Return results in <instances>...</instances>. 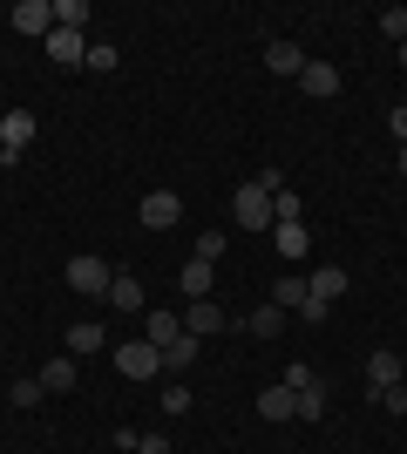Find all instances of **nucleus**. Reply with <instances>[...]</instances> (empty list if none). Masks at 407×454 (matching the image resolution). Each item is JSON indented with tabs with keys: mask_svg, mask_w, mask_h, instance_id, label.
<instances>
[{
	"mask_svg": "<svg viewBox=\"0 0 407 454\" xmlns=\"http://www.w3.org/2000/svg\"><path fill=\"white\" fill-rule=\"evenodd\" d=\"M231 217H238V231H258V238H271V190L265 184H238V197H231Z\"/></svg>",
	"mask_w": 407,
	"mask_h": 454,
	"instance_id": "f257e3e1",
	"label": "nucleus"
},
{
	"mask_svg": "<svg viewBox=\"0 0 407 454\" xmlns=\"http://www.w3.org/2000/svg\"><path fill=\"white\" fill-rule=\"evenodd\" d=\"M116 373L122 380H156V373H163V346H150V340L116 346Z\"/></svg>",
	"mask_w": 407,
	"mask_h": 454,
	"instance_id": "f03ea898",
	"label": "nucleus"
},
{
	"mask_svg": "<svg viewBox=\"0 0 407 454\" xmlns=\"http://www.w3.org/2000/svg\"><path fill=\"white\" fill-rule=\"evenodd\" d=\"M35 129H41V122L27 109H7V115H0V163H20V150L35 143Z\"/></svg>",
	"mask_w": 407,
	"mask_h": 454,
	"instance_id": "7ed1b4c3",
	"label": "nucleus"
},
{
	"mask_svg": "<svg viewBox=\"0 0 407 454\" xmlns=\"http://www.w3.org/2000/svg\"><path fill=\"white\" fill-rule=\"evenodd\" d=\"M136 217H143V231H176L184 224V197H176V190H150Z\"/></svg>",
	"mask_w": 407,
	"mask_h": 454,
	"instance_id": "20e7f679",
	"label": "nucleus"
},
{
	"mask_svg": "<svg viewBox=\"0 0 407 454\" xmlns=\"http://www.w3.org/2000/svg\"><path fill=\"white\" fill-rule=\"evenodd\" d=\"M68 285H75V292H89V299H109L116 271L102 265V258H68Z\"/></svg>",
	"mask_w": 407,
	"mask_h": 454,
	"instance_id": "39448f33",
	"label": "nucleus"
},
{
	"mask_svg": "<svg viewBox=\"0 0 407 454\" xmlns=\"http://www.w3.org/2000/svg\"><path fill=\"white\" fill-rule=\"evenodd\" d=\"M7 20H14V35H41V41H48V35H55V0H14V14H7Z\"/></svg>",
	"mask_w": 407,
	"mask_h": 454,
	"instance_id": "423d86ee",
	"label": "nucleus"
},
{
	"mask_svg": "<svg viewBox=\"0 0 407 454\" xmlns=\"http://www.w3.org/2000/svg\"><path fill=\"white\" fill-rule=\"evenodd\" d=\"M271 245H278V258L286 265H299L312 251V238H306V217H286V224H271Z\"/></svg>",
	"mask_w": 407,
	"mask_h": 454,
	"instance_id": "0eeeda50",
	"label": "nucleus"
},
{
	"mask_svg": "<svg viewBox=\"0 0 407 454\" xmlns=\"http://www.w3.org/2000/svg\"><path fill=\"white\" fill-rule=\"evenodd\" d=\"M48 61H61V68L89 61V35H82V27H55V35H48Z\"/></svg>",
	"mask_w": 407,
	"mask_h": 454,
	"instance_id": "6e6552de",
	"label": "nucleus"
},
{
	"mask_svg": "<svg viewBox=\"0 0 407 454\" xmlns=\"http://www.w3.org/2000/svg\"><path fill=\"white\" fill-rule=\"evenodd\" d=\"M299 89H306L312 102H333V95H340V68H333V61H306V68H299Z\"/></svg>",
	"mask_w": 407,
	"mask_h": 454,
	"instance_id": "1a4fd4ad",
	"label": "nucleus"
},
{
	"mask_svg": "<svg viewBox=\"0 0 407 454\" xmlns=\"http://www.w3.org/2000/svg\"><path fill=\"white\" fill-rule=\"evenodd\" d=\"M184 333H191V340H217V333H224V312H217L211 299H191V312H184Z\"/></svg>",
	"mask_w": 407,
	"mask_h": 454,
	"instance_id": "9d476101",
	"label": "nucleus"
},
{
	"mask_svg": "<svg viewBox=\"0 0 407 454\" xmlns=\"http://www.w3.org/2000/svg\"><path fill=\"white\" fill-rule=\"evenodd\" d=\"M258 420H299V394H292L286 380H278V387H265V394H258Z\"/></svg>",
	"mask_w": 407,
	"mask_h": 454,
	"instance_id": "9b49d317",
	"label": "nucleus"
},
{
	"mask_svg": "<svg viewBox=\"0 0 407 454\" xmlns=\"http://www.w3.org/2000/svg\"><path fill=\"white\" fill-rule=\"evenodd\" d=\"M197 360H204V340H191V333H184V340H170V346H163V373H176V380L191 373Z\"/></svg>",
	"mask_w": 407,
	"mask_h": 454,
	"instance_id": "f8f14e48",
	"label": "nucleus"
},
{
	"mask_svg": "<svg viewBox=\"0 0 407 454\" xmlns=\"http://www.w3.org/2000/svg\"><path fill=\"white\" fill-rule=\"evenodd\" d=\"M367 387H373V394L401 387V353H387V346H380V353H367Z\"/></svg>",
	"mask_w": 407,
	"mask_h": 454,
	"instance_id": "ddd939ff",
	"label": "nucleus"
},
{
	"mask_svg": "<svg viewBox=\"0 0 407 454\" xmlns=\"http://www.w3.org/2000/svg\"><path fill=\"white\" fill-rule=\"evenodd\" d=\"M109 305H116V312H150V299H143V278H136V271H116V285H109Z\"/></svg>",
	"mask_w": 407,
	"mask_h": 454,
	"instance_id": "4468645a",
	"label": "nucleus"
},
{
	"mask_svg": "<svg viewBox=\"0 0 407 454\" xmlns=\"http://www.w3.org/2000/svg\"><path fill=\"white\" fill-rule=\"evenodd\" d=\"M306 48H299V41H271V48H265V68H271V75H299V68H306Z\"/></svg>",
	"mask_w": 407,
	"mask_h": 454,
	"instance_id": "2eb2a0df",
	"label": "nucleus"
},
{
	"mask_svg": "<svg viewBox=\"0 0 407 454\" xmlns=\"http://www.w3.org/2000/svg\"><path fill=\"white\" fill-rule=\"evenodd\" d=\"M306 292H312V299H319V305H333V299H340V292H347V265H319V271H312V278H306Z\"/></svg>",
	"mask_w": 407,
	"mask_h": 454,
	"instance_id": "dca6fc26",
	"label": "nucleus"
},
{
	"mask_svg": "<svg viewBox=\"0 0 407 454\" xmlns=\"http://www.w3.org/2000/svg\"><path fill=\"white\" fill-rule=\"evenodd\" d=\"M75 360H68V353H55V360L41 366V387H48V394H75Z\"/></svg>",
	"mask_w": 407,
	"mask_h": 454,
	"instance_id": "f3484780",
	"label": "nucleus"
},
{
	"mask_svg": "<svg viewBox=\"0 0 407 454\" xmlns=\"http://www.w3.org/2000/svg\"><path fill=\"white\" fill-rule=\"evenodd\" d=\"M61 346H68V360H89V353H102L109 340H102V325L82 319V325H68V340H61Z\"/></svg>",
	"mask_w": 407,
	"mask_h": 454,
	"instance_id": "a211bd4d",
	"label": "nucleus"
},
{
	"mask_svg": "<svg viewBox=\"0 0 407 454\" xmlns=\"http://www.w3.org/2000/svg\"><path fill=\"white\" fill-rule=\"evenodd\" d=\"M176 292H184V299H211V265H204V258H191V265L176 271Z\"/></svg>",
	"mask_w": 407,
	"mask_h": 454,
	"instance_id": "6ab92c4d",
	"label": "nucleus"
},
{
	"mask_svg": "<svg viewBox=\"0 0 407 454\" xmlns=\"http://www.w3.org/2000/svg\"><path fill=\"white\" fill-rule=\"evenodd\" d=\"M306 299H312V292H306V278H299V271H286V278L271 285V305H278V312H299Z\"/></svg>",
	"mask_w": 407,
	"mask_h": 454,
	"instance_id": "aec40b11",
	"label": "nucleus"
},
{
	"mask_svg": "<svg viewBox=\"0 0 407 454\" xmlns=\"http://www.w3.org/2000/svg\"><path fill=\"white\" fill-rule=\"evenodd\" d=\"M245 325H252V333H258V340H278V333H286V312H278V305H258V312H252V319H245Z\"/></svg>",
	"mask_w": 407,
	"mask_h": 454,
	"instance_id": "412c9836",
	"label": "nucleus"
},
{
	"mask_svg": "<svg viewBox=\"0 0 407 454\" xmlns=\"http://www.w3.org/2000/svg\"><path fill=\"white\" fill-rule=\"evenodd\" d=\"M150 346H170V340H184V319L176 312H150V333H143Z\"/></svg>",
	"mask_w": 407,
	"mask_h": 454,
	"instance_id": "4be33fe9",
	"label": "nucleus"
},
{
	"mask_svg": "<svg viewBox=\"0 0 407 454\" xmlns=\"http://www.w3.org/2000/svg\"><path fill=\"white\" fill-rule=\"evenodd\" d=\"M299 420H326V380L299 387Z\"/></svg>",
	"mask_w": 407,
	"mask_h": 454,
	"instance_id": "5701e85b",
	"label": "nucleus"
},
{
	"mask_svg": "<svg viewBox=\"0 0 407 454\" xmlns=\"http://www.w3.org/2000/svg\"><path fill=\"white\" fill-rule=\"evenodd\" d=\"M271 217H278V224H286V217H306V204H299V190H292V184L271 190Z\"/></svg>",
	"mask_w": 407,
	"mask_h": 454,
	"instance_id": "b1692460",
	"label": "nucleus"
},
{
	"mask_svg": "<svg viewBox=\"0 0 407 454\" xmlns=\"http://www.w3.org/2000/svg\"><path fill=\"white\" fill-rule=\"evenodd\" d=\"M41 394H48L41 380H14V387H7V400H14L20 414H35V407H41Z\"/></svg>",
	"mask_w": 407,
	"mask_h": 454,
	"instance_id": "393cba45",
	"label": "nucleus"
},
{
	"mask_svg": "<svg viewBox=\"0 0 407 454\" xmlns=\"http://www.w3.org/2000/svg\"><path fill=\"white\" fill-rule=\"evenodd\" d=\"M116 48H109V41H89V61H82V68H89V75H109V68H116Z\"/></svg>",
	"mask_w": 407,
	"mask_h": 454,
	"instance_id": "a878e982",
	"label": "nucleus"
},
{
	"mask_svg": "<svg viewBox=\"0 0 407 454\" xmlns=\"http://www.w3.org/2000/svg\"><path fill=\"white\" fill-rule=\"evenodd\" d=\"M55 27H89V0H55Z\"/></svg>",
	"mask_w": 407,
	"mask_h": 454,
	"instance_id": "bb28decb",
	"label": "nucleus"
},
{
	"mask_svg": "<svg viewBox=\"0 0 407 454\" xmlns=\"http://www.w3.org/2000/svg\"><path fill=\"white\" fill-rule=\"evenodd\" d=\"M163 414H191V387H184V380L163 387Z\"/></svg>",
	"mask_w": 407,
	"mask_h": 454,
	"instance_id": "cd10ccee",
	"label": "nucleus"
},
{
	"mask_svg": "<svg viewBox=\"0 0 407 454\" xmlns=\"http://www.w3.org/2000/svg\"><path fill=\"white\" fill-rule=\"evenodd\" d=\"M380 35H387V41H407V7H387V14H380Z\"/></svg>",
	"mask_w": 407,
	"mask_h": 454,
	"instance_id": "c85d7f7f",
	"label": "nucleus"
},
{
	"mask_svg": "<svg viewBox=\"0 0 407 454\" xmlns=\"http://www.w3.org/2000/svg\"><path fill=\"white\" fill-rule=\"evenodd\" d=\"M312 380H319V373H312L306 360H292V366H286V387H292V394H299V387H312Z\"/></svg>",
	"mask_w": 407,
	"mask_h": 454,
	"instance_id": "c756f323",
	"label": "nucleus"
},
{
	"mask_svg": "<svg viewBox=\"0 0 407 454\" xmlns=\"http://www.w3.org/2000/svg\"><path fill=\"white\" fill-rule=\"evenodd\" d=\"M373 400H380L387 414H407V380H401V387H387V394H373Z\"/></svg>",
	"mask_w": 407,
	"mask_h": 454,
	"instance_id": "7c9ffc66",
	"label": "nucleus"
},
{
	"mask_svg": "<svg viewBox=\"0 0 407 454\" xmlns=\"http://www.w3.org/2000/svg\"><path fill=\"white\" fill-rule=\"evenodd\" d=\"M197 258H204V265H217V258H224V238H211V231H204V238H197Z\"/></svg>",
	"mask_w": 407,
	"mask_h": 454,
	"instance_id": "2f4dec72",
	"label": "nucleus"
},
{
	"mask_svg": "<svg viewBox=\"0 0 407 454\" xmlns=\"http://www.w3.org/2000/svg\"><path fill=\"white\" fill-rule=\"evenodd\" d=\"M136 454H176V448H170V434H143V441H136Z\"/></svg>",
	"mask_w": 407,
	"mask_h": 454,
	"instance_id": "473e14b6",
	"label": "nucleus"
},
{
	"mask_svg": "<svg viewBox=\"0 0 407 454\" xmlns=\"http://www.w3.org/2000/svg\"><path fill=\"white\" fill-rule=\"evenodd\" d=\"M387 129L401 136V150H407V109H394V115H387Z\"/></svg>",
	"mask_w": 407,
	"mask_h": 454,
	"instance_id": "72a5a7b5",
	"label": "nucleus"
},
{
	"mask_svg": "<svg viewBox=\"0 0 407 454\" xmlns=\"http://www.w3.org/2000/svg\"><path fill=\"white\" fill-rule=\"evenodd\" d=\"M401 68H407V41H401Z\"/></svg>",
	"mask_w": 407,
	"mask_h": 454,
	"instance_id": "f704fd0d",
	"label": "nucleus"
},
{
	"mask_svg": "<svg viewBox=\"0 0 407 454\" xmlns=\"http://www.w3.org/2000/svg\"><path fill=\"white\" fill-rule=\"evenodd\" d=\"M401 170H407V150H401Z\"/></svg>",
	"mask_w": 407,
	"mask_h": 454,
	"instance_id": "c9c22d12",
	"label": "nucleus"
}]
</instances>
